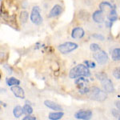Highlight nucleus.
I'll return each instance as SVG.
<instances>
[{
    "mask_svg": "<svg viewBox=\"0 0 120 120\" xmlns=\"http://www.w3.org/2000/svg\"><path fill=\"white\" fill-rule=\"evenodd\" d=\"M113 76L115 77L116 79H120V67H117V68H115L114 70Z\"/></svg>",
    "mask_w": 120,
    "mask_h": 120,
    "instance_id": "4be33fe9",
    "label": "nucleus"
},
{
    "mask_svg": "<svg viewBox=\"0 0 120 120\" xmlns=\"http://www.w3.org/2000/svg\"><path fill=\"white\" fill-rule=\"evenodd\" d=\"M1 1H3V0H1Z\"/></svg>",
    "mask_w": 120,
    "mask_h": 120,
    "instance_id": "c85d7f7f",
    "label": "nucleus"
},
{
    "mask_svg": "<svg viewBox=\"0 0 120 120\" xmlns=\"http://www.w3.org/2000/svg\"><path fill=\"white\" fill-rule=\"evenodd\" d=\"M92 37L96 38V39L101 40V41H103L104 40V36L100 34H92Z\"/></svg>",
    "mask_w": 120,
    "mask_h": 120,
    "instance_id": "a878e982",
    "label": "nucleus"
},
{
    "mask_svg": "<svg viewBox=\"0 0 120 120\" xmlns=\"http://www.w3.org/2000/svg\"><path fill=\"white\" fill-rule=\"evenodd\" d=\"M92 116V111L90 110H80L78 112H76L75 115V119H82L86 120L90 119Z\"/></svg>",
    "mask_w": 120,
    "mask_h": 120,
    "instance_id": "6e6552de",
    "label": "nucleus"
},
{
    "mask_svg": "<svg viewBox=\"0 0 120 120\" xmlns=\"http://www.w3.org/2000/svg\"><path fill=\"white\" fill-rule=\"evenodd\" d=\"M69 76L71 79H76L81 76L89 77L90 76V72L86 66L83 64H79L70 71Z\"/></svg>",
    "mask_w": 120,
    "mask_h": 120,
    "instance_id": "f257e3e1",
    "label": "nucleus"
},
{
    "mask_svg": "<svg viewBox=\"0 0 120 120\" xmlns=\"http://www.w3.org/2000/svg\"><path fill=\"white\" fill-rule=\"evenodd\" d=\"M63 115H64L63 112L59 111L58 112H52L49 114V119L51 120H59L63 118Z\"/></svg>",
    "mask_w": 120,
    "mask_h": 120,
    "instance_id": "2eb2a0df",
    "label": "nucleus"
},
{
    "mask_svg": "<svg viewBox=\"0 0 120 120\" xmlns=\"http://www.w3.org/2000/svg\"><path fill=\"white\" fill-rule=\"evenodd\" d=\"M115 106H117V108L119 109V111H120V101H116L115 102Z\"/></svg>",
    "mask_w": 120,
    "mask_h": 120,
    "instance_id": "cd10ccee",
    "label": "nucleus"
},
{
    "mask_svg": "<svg viewBox=\"0 0 120 120\" xmlns=\"http://www.w3.org/2000/svg\"><path fill=\"white\" fill-rule=\"evenodd\" d=\"M44 105L47 106L48 108H50V109L53 110V111H63V108H62L61 106L57 104L55 102L51 101V100H45L44 101Z\"/></svg>",
    "mask_w": 120,
    "mask_h": 120,
    "instance_id": "ddd939ff",
    "label": "nucleus"
},
{
    "mask_svg": "<svg viewBox=\"0 0 120 120\" xmlns=\"http://www.w3.org/2000/svg\"><path fill=\"white\" fill-rule=\"evenodd\" d=\"M102 82V86L103 87L104 91L107 93H113L115 91V87L112 81L110 79H108V77H106L104 79H102V81H100Z\"/></svg>",
    "mask_w": 120,
    "mask_h": 120,
    "instance_id": "0eeeda50",
    "label": "nucleus"
},
{
    "mask_svg": "<svg viewBox=\"0 0 120 120\" xmlns=\"http://www.w3.org/2000/svg\"><path fill=\"white\" fill-rule=\"evenodd\" d=\"M6 83L7 85H8L9 86H17V85L20 84V81L19 79L14 78V77H11V78H8L6 80Z\"/></svg>",
    "mask_w": 120,
    "mask_h": 120,
    "instance_id": "dca6fc26",
    "label": "nucleus"
},
{
    "mask_svg": "<svg viewBox=\"0 0 120 120\" xmlns=\"http://www.w3.org/2000/svg\"><path fill=\"white\" fill-rule=\"evenodd\" d=\"M86 82H87V80L83 78V76L79 77V79H77L76 80H75V84L78 86V88L79 90V93L82 94H88L89 90H90V89L85 86L84 83H86Z\"/></svg>",
    "mask_w": 120,
    "mask_h": 120,
    "instance_id": "423d86ee",
    "label": "nucleus"
},
{
    "mask_svg": "<svg viewBox=\"0 0 120 120\" xmlns=\"http://www.w3.org/2000/svg\"><path fill=\"white\" fill-rule=\"evenodd\" d=\"M84 63L86 64V66L87 67H90V68H94L95 67V63L94 62H91V61H84Z\"/></svg>",
    "mask_w": 120,
    "mask_h": 120,
    "instance_id": "393cba45",
    "label": "nucleus"
},
{
    "mask_svg": "<svg viewBox=\"0 0 120 120\" xmlns=\"http://www.w3.org/2000/svg\"><path fill=\"white\" fill-rule=\"evenodd\" d=\"M111 58L114 61H120V48H115L113 50Z\"/></svg>",
    "mask_w": 120,
    "mask_h": 120,
    "instance_id": "f3484780",
    "label": "nucleus"
},
{
    "mask_svg": "<svg viewBox=\"0 0 120 120\" xmlns=\"http://www.w3.org/2000/svg\"><path fill=\"white\" fill-rule=\"evenodd\" d=\"M11 90L12 91L13 94H15V97L19 98H25V93L22 88H21L20 86H12L11 87Z\"/></svg>",
    "mask_w": 120,
    "mask_h": 120,
    "instance_id": "9d476101",
    "label": "nucleus"
},
{
    "mask_svg": "<svg viewBox=\"0 0 120 120\" xmlns=\"http://www.w3.org/2000/svg\"><path fill=\"white\" fill-rule=\"evenodd\" d=\"M30 21L35 25H40L42 22V18L40 15V8L38 7H34L32 8L30 16Z\"/></svg>",
    "mask_w": 120,
    "mask_h": 120,
    "instance_id": "20e7f679",
    "label": "nucleus"
},
{
    "mask_svg": "<svg viewBox=\"0 0 120 120\" xmlns=\"http://www.w3.org/2000/svg\"><path fill=\"white\" fill-rule=\"evenodd\" d=\"M22 114H23V109L20 106H16L14 108V110H13V115H14L15 118L21 117V115Z\"/></svg>",
    "mask_w": 120,
    "mask_h": 120,
    "instance_id": "a211bd4d",
    "label": "nucleus"
},
{
    "mask_svg": "<svg viewBox=\"0 0 120 120\" xmlns=\"http://www.w3.org/2000/svg\"><path fill=\"white\" fill-rule=\"evenodd\" d=\"M28 17H29V14L27 11H22L20 13V15H19V20H20V22L22 23H26V21L28 20Z\"/></svg>",
    "mask_w": 120,
    "mask_h": 120,
    "instance_id": "6ab92c4d",
    "label": "nucleus"
},
{
    "mask_svg": "<svg viewBox=\"0 0 120 120\" xmlns=\"http://www.w3.org/2000/svg\"><path fill=\"white\" fill-rule=\"evenodd\" d=\"M23 120H36V118L33 117V116H30V115H27L26 117L23 118Z\"/></svg>",
    "mask_w": 120,
    "mask_h": 120,
    "instance_id": "bb28decb",
    "label": "nucleus"
},
{
    "mask_svg": "<svg viewBox=\"0 0 120 120\" xmlns=\"http://www.w3.org/2000/svg\"><path fill=\"white\" fill-rule=\"evenodd\" d=\"M111 113H112V115H113V116L116 119L120 120V111H117V110L113 109V110L111 111Z\"/></svg>",
    "mask_w": 120,
    "mask_h": 120,
    "instance_id": "b1692460",
    "label": "nucleus"
},
{
    "mask_svg": "<svg viewBox=\"0 0 120 120\" xmlns=\"http://www.w3.org/2000/svg\"><path fill=\"white\" fill-rule=\"evenodd\" d=\"M62 12H63V7L59 4H56L51 8L48 15V18H54V17L59 16Z\"/></svg>",
    "mask_w": 120,
    "mask_h": 120,
    "instance_id": "9b49d317",
    "label": "nucleus"
},
{
    "mask_svg": "<svg viewBox=\"0 0 120 120\" xmlns=\"http://www.w3.org/2000/svg\"><path fill=\"white\" fill-rule=\"evenodd\" d=\"M107 19H108V20L111 22H115V21L118 19V15H117V12H116L115 6H114L113 8H111L110 10L109 15H107Z\"/></svg>",
    "mask_w": 120,
    "mask_h": 120,
    "instance_id": "4468645a",
    "label": "nucleus"
},
{
    "mask_svg": "<svg viewBox=\"0 0 120 120\" xmlns=\"http://www.w3.org/2000/svg\"><path fill=\"white\" fill-rule=\"evenodd\" d=\"M88 96L90 99L98 102H103L106 99V91H102L97 86H93L88 92Z\"/></svg>",
    "mask_w": 120,
    "mask_h": 120,
    "instance_id": "f03ea898",
    "label": "nucleus"
},
{
    "mask_svg": "<svg viewBox=\"0 0 120 120\" xmlns=\"http://www.w3.org/2000/svg\"><path fill=\"white\" fill-rule=\"evenodd\" d=\"M90 51L93 52H96L100 50V46H98L97 43H91L90 46Z\"/></svg>",
    "mask_w": 120,
    "mask_h": 120,
    "instance_id": "412c9836",
    "label": "nucleus"
},
{
    "mask_svg": "<svg viewBox=\"0 0 120 120\" xmlns=\"http://www.w3.org/2000/svg\"><path fill=\"white\" fill-rule=\"evenodd\" d=\"M93 58H94V59L97 61V63H99L100 65L105 64L108 61V55L104 51H101V50L94 52V55H93Z\"/></svg>",
    "mask_w": 120,
    "mask_h": 120,
    "instance_id": "39448f33",
    "label": "nucleus"
},
{
    "mask_svg": "<svg viewBox=\"0 0 120 120\" xmlns=\"http://www.w3.org/2000/svg\"><path fill=\"white\" fill-rule=\"evenodd\" d=\"M95 76L99 81H102V79H104L105 78L107 77V75H106V73H104V72H99V73H98V74H96Z\"/></svg>",
    "mask_w": 120,
    "mask_h": 120,
    "instance_id": "5701e85b",
    "label": "nucleus"
},
{
    "mask_svg": "<svg viewBox=\"0 0 120 120\" xmlns=\"http://www.w3.org/2000/svg\"><path fill=\"white\" fill-rule=\"evenodd\" d=\"M92 19L95 22L102 23L104 22V11L99 9L95 11L92 15Z\"/></svg>",
    "mask_w": 120,
    "mask_h": 120,
    "instance_id": "1a4fd4ad",
    "label": "nucleus"
},
{
    "mask_svg": "<svg viewBox=\"0 0 120 120\" xmlns=\"http://www.w3.org/2000/svg\"><path fill=\"white\" fill-rule=\"evenodd\" d=\"M85 31L82 27H75L71 31V37L73 38H81L84 36Z\"/></svg>",
    "mask_w": 120,
    "mask_h": 120,
    "instance_id": "f8f14e48",
    "label": "nucleus"
},
{
    "mask_svg": "<svg viewBox=\"0 0 120 120\" xmlns=\"http://www.w3.org/2000/svg\"><path fill=\"white\" fill-rule=\"evenodd\" d=\"M78 44L75 43V42H64L63 44H60L58 46V50L59 51V52H61L63 55L66 54H69L71 52L74 51L75 50H76L78 48Z\"/></svg>",
    "mask_w": 120,
    "mask_h": 120,
    "instance_id": "7ed1b4c3",
    "label": "nucleus"
},
{
    "mask_svg": "<svg viewBox=\"0 0 120 120\" xmlns=\"http://www.w3.org/2000/svg\"><path fill=\"white\" fill-rule=\"evenodd\" d=\"M22 109H23V114H25V115H31L33 113V108L30 105H28V104L24 105Z\"/></svg>",
    "mask_w": 120,
    "mask_h": 120,
    "instance_id": "aec40b11",
    "label": "nucleus"
}]
</instances>
